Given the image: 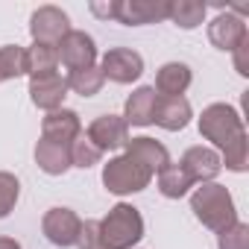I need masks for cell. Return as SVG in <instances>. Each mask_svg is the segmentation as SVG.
Wrapping results in <instances>:
<instances>
[{
    "label": "cell",
    "instance_id": "cell-4",
    "mask_svg": "<svg viewBox=\"0 0 249 249\" xmlns=\"http://www.w3.org/2000/svg\"><path fill=\"white\" fill-rule=\"evenodd\" d=\"M150 182H153V173L129 156H114L103 164V185L114 196L141 194L144 188H150Z\"/></svg>",
    "mask_w": 249,
    "mask_h": 249
},
{
    "label": "cell",
    "instance_id": "cell-20",
    "mask_svg": "<svg viewBox=\"0 0 249 249\" xmlns=\"http://www.w3.org/2000/svg\"><path fill=\"white\" fill-rule=\"evenodd\" d=\"M208 6L202 0H170L167 6V21H173L179 30H196L205 21Z\"/></svg>",
    "mask_w": 249,
    "mask_h": 249
},
{
    "label": "cell",
    "instance_id": "cell-24",
    "mask_svg": "<svg viewBox=\"0 0 249 249\" xmlns=\"http://www.w3.org/2000/svg\"><path fill=\"white\" fill-rule=\"evenodd\" d=\"M18 76H27V50L21 44L0 47V82H9Z\"/></svg>",
    "mask_w": 249,
    "mask_h": 249
},
{
    "label": "cell",
    "instance_id": "cell-11",
    "mask_svg": "<svg viewBox=\"0 0 249 249\" xmlns=\"http://www.w3.org/2000/svg\"><path fill=\"white\" fill-rule=\"evenodd\" d=\"M76 135H82V120L73 108H56V111H47V117L41 120V138L44 141H53V144H62V147H71L76 141Z\"/></svg>",
    "mask_w": 249,
    "mask_h": 249
},
{
    "label": "cell",
    "instance_id": "cell-3",
    "mask_svg": "<svg viewBox=\"0 0 249 249\" xmlns=\"http://www.w3.org/2000/svg\"><path fill=\"white\" fill-rule=\"evenodd\" d=\"M144 237V217L135 205L117 202L100 220V243L103 249H135Z\"/></svg>",
    "mask_w": 249,
    "mask_h": 249
},
{
    "label": "cell",
    "instance_id": "cell-6",
    "mask_svg": "<svg viewBox=\"0 0 249 249\" xmlns=\"http://www.w3.org/2000/svg\"><path fill=\"white\" fill-rule=\"evenodd\" d=\"M71 33V18L59 6H38L30 15V36L33 44H47L59 47V41Z\"/></svg>",
    "mask_w": 249,
    "mask_h": 249
},
{
    "label": "cell",
    "instance_id": "cell-22",
    "mask_svg": "<svg viewBox=\"0 0 249 249\" xmlns=\"http://www.w3.org/2000/svg\"><path fill=\"white\" fill-rule=\"evenodd\" d=\"M191 188H194V182L188 179V173H185L179 164H167V167L159 173V191H161V196H167V199H182V196L191 194Z\"/></svg>",
    "mask_w": 249,
    "mask_h": 249
},
{
    "label": "cell",
    "instance_id": "cell-9",
    "mask_svg": "<svg viewBox=\"0 0 249 249\" xmlns=\"http://www.w3.org/2000/svg\"><path fill=\"white\" fill-rule=\"evenodd\" d=\"M56 50H59V65H65L68 71H82L97 65V44L85 30H71Z\"/></svg>",
    "mask_w": 249,
    "mask_h": 249
},
{
    "label": "cell",
    "instance_id": "cell-17",
    "mask_svg": "<svg viewBox=\"0 0 249 249\" xmlns=\"http://www.w3.org/2000/svg\"><path fill=\"white\" fill-rule=\"evenodd\" d=\"M156 103H159V94L153 85H141L135 88L129 97H126V106H123V120L126 126H150L153 123V111H156Z\"/></svg>",
    "mask_w": 249,
    "mask_h": 249
},
{
    "label": "cell",
    "instance_id": "cell-10",
    "mask_svg": "<svg viewBox=\"0 0 249 249\" xmlns=\"http://www.w3.org/2000/svg\"><path fill=\"white\" fill-rule=\"evenodd\" d=\"M167 6H170V0H117L114 21L126 24V27L159 24V21H167Z\"/></svg>",
    "mask_w": 249,
    "mask_h": 249
},
{
    "label": "cell",
    "instance_id": "cell-23",
    "mask_svg": "<svg viewBox=\"0 0 249 249\" xmlns=\"http://www.w3.org/2000/svg\"><path fill=\"white\" fill-rule=\"evenodd\" d=\"M65 82H68V91H73L79 97H97L106 79H103L100 68L91 65V68H82V71H71Z\"/></svg>",
    "mask_w": 249,
    "mask_h": 249
},
{
    "label": "cell",
    "instance_id": "cell-14",
    "mask_svg": "<svg viewBox=\"0 0 249 249\" xmlns=\"http://www.w3.org/2000/svg\"><path fill=\"white\" fill-rule=\"evenodd\" d=\"M249 33H246V21L243 18H237L234 12H220L211 24H208V41L217 47V50H226V53H231L243 38H246Z\"/></svg>",
    "mask_w": 249,
    "mask_h": 249
},
{
    "label": "cell",
    "instance_id": "cell-27",
    "mask_svg": "<svg viewBox=\"0 0 249 249\" xmlns=\"http://www.w3.org/2000/svg\"><path fill=\"white\" fill-rule=\"evenodd\" d=\"M217 249H249V226L237 220L234 226L217 231Z\"/></svg>",
    "mask_w": 249,
    "mask_h": 249
},
{
    "label": "cell",
    "instance_id": "cell-5",
    "mask_svg": "<svg viewBox=\"0 0 249 249\" xmlns=\"http://www.w3.org/2000/svg\"><path fill=\"white\" fill-rule=\"evenodd\" d=\"M103 79H111L117 85H129L135 79H141L144 73V56L132 47H111L103 53V62L97 65Z\"/></svg>",
    "mask_w": 249,
    "mask_h": 249
},
{
    "label": "cell",
    "instance_id": "cell-31",
    "mask_svg": "<svg viewBox=\"0 0 249 249\" xmlns=\"http://www.w3.org/2000/svg\"><path fill=\"white\" fill-rule=\"evenodd\" d=\"M0 249H21V243L15 237H0Z\"/></svg>",
    "mask_w": 249,
    "mask_h": 249
},
{
    "label": "cell",
    "instance_id": "cell-2",
    "mask_svg": "<svg viewBox=\"0 0 249 249\" xmlns=\"http://www.w3.org/2000/svg\"><path fill=\"white\" fill-rule=\"evenodd\" d=\"M191 211L211 231H223V229H229V226L237 223L234 199H231L229 188L217 185V182H205V185L194 188V194H191Z\"/></svg>",
    "mask_w": 249,
    "mask_h": 249
},
{
    "label": "cell",
    "instance_id": "cell-13",
    "mask_svg": "<svg viewBox=\"0 0 249 249\" xmlns=\"http://www.w3.org/2000/svg\"><path fill=\"white\" fill-rule=\"evenodd\" d=\"M123 156H129V159H135L138 164H144L153 176H159L167 164H173L167 147H164L161 141H156V138H147V135L129 138V144L123 147Z\"/></svg>",
    "mask_w": 249,
    "mask_h": 249
},
{
    "label": "cell",
    "instance_id": "cell-21",
    "mask_svg": "<svg viewBox=\"0 0 249 249\" xmlns=\"http://www.w3.org/2000/svg\"><path fill=\"white\" fill-rule=\"evenodd\" d=\"M50 73H59V50L47 44H33L27 50V76L36 79V76H50Z\"/></svg>",
    "mask_w": 249,
    "mask_h": 249
},
{
    "label": "cell",
    "instance_id": "cell-7",
    "mask_svg": "<svg viewBox=\"0 0 249 249\" xmlns=\"http://www.w3.org/2000/svg\"><path fill=\"white\" fill-rule=\"evenodd\" d=\"M79 229H82L79 214H76L73 208H62V205L50 208V211L44 214V220H41V231H44V237H47L53 246H62V249L76 246Z\"/></svg>",
    "mask_w": 249,
    "mask_h": 249
},
{
    "label": "cell",
    "instance_id": "cell-18",
    "mask_svg": "<svg viewBox=\"0 0 249 249\" xmlns=\"http://www.w3.org/2000/svg\"><path fill=\"white\" fill-rule=\"evenodd\" d=\"M191 82H194V73L185 62H167V65L159 68L153 88H156L159 97H185Z\"/></svg>",
    "mask_w": 249,
    "mask_h": 249
},
{
    "label": "cell",
    "instance_id": "cell-25",
    "mask_svg": "<svg viewBox=\"0 0 249 249\" xmlns=\"http://www.w3.org/2000/svg\"><path fill=\"white\" fill-rule=\"evenodd\" d=\"M68 153H71V167H79V170H88V167H94V164L103 161V150H97V147L88 141L85 132L76 135V141L68 147Z\"/></svg>",
    "mask_w": 249,
    "mask_h": 249
},
{
    "label": "cell",
    "instance_id": "cell-1",
    "mask_svg": "<svg viewBox=\"0 0 249 249\" xmlns=\"http://www.w3.org/2000/svg\"><path fill=\"white\" fill-rule=\"evenodd\" d=\"M199 135L211 141V150H217L220 164L231 173H243L249 167V138L243 117L229 103H211L199 114Z\"/></svg>",
    "mask_w": 249,
    "mask_h": 249
},
{
    "label": "cell",
    "instance_id": "cell-29",
    "mask_svg": "<svg viewBox=\"0 0 249 249\" xmlns=\"http://www.w3.org/2000/svg\"><path fill=\"white\" fill-rule=\"evenodd\" d=\"M231 53H234V71H237L240 76H249V36H246Z\"/></svg>",
    "mask_w": 249,
    "mask_h": 249
},
{
    "label": "cell",
    "instance_id": "cell-8",
    "mask_svg": "<svg viewBox=\"0 0 249 249\" xmlns=\"http://www.w3.org/2000/svg\"><path fill=\"white\" fill-rule=\"evenodd\" d=\"M88 141L97 147V150H123L129 144V126L120 114H100L91 120V126L85 129Z\"/></svg>",
    "mask_w": 249,
    "mask_h": 249
},
{
    "label": "cell",
    "instance_id": "cell-12",
    "mask_svg": "<svg viewBox=\"0 0 249 249\" xmlns=\"http://www.w3.org/2000/svg\"><path fill=\"white\" fill-rule=\"evenodd\" d=\"M179 167L188 173V179H191L194 185L214 182V179H217V173L223 170L217 150H211V147H202V144H199V147H191V150H185V153H182V159H179Z\"/></svg>",
    "mask_w": 249,
    "mask_h": 249
},
{
    "label": "cell",
    "instance_id": "cell-16",
    "mask_svg": "<svg viewBox=\"0 0 249 249\" xmlns=\"http://www.w3.org/2000/svg\"><path fill=\"white\" fill-rule=\"evenodd\" d=\"M194 117V108L185 97H159L156 111H153V123L167 132H182Z\"/></svg>",
    "mask_w": 249,
    "mask_h": 249
},
{
    "label": "cell",
    "instance_id": "cell-26",
    "mask_svg": "<svg viewBox=\"0 0 249 249\" xmlns=\"http://www.w3.org/2000/svg\"><path fill=\"white\" fill-rule=\"evenodd\" d=\"M18 199H21V182H18V176L9 173V170H0V220L15 211Z\"/></svg>",
    "mask_w": 249,
    "mask_h": 249
},
{
    "label": "cell",
    "instance_id": "cell-28",
    "mask_svg": "<svg viewBox=\"0 0 249 249\" xmlns=\"http://www.w3.org/2000/svg\"><path fill=\"white\" fill-rule=\"evenodd\" d=\"M76 249H103L100 243V220H85L76 237Z\"/></svg>",
    "mask_w": 249,
    "mask_h": 249
},
{
    "label": "cell",
    "instance_id": "cell-19",
    "mask_svg": "<svg viewBox=\"0 0 249 249\" xmlns=\"http://www.w3.org/2000/svg\"><path fill=\"white\" fill-rule=\"evenodd\" d=\"M36 164H38V170L47 173V176H62V173L71 170V153H68V147L41 138V141L36 144Z\"/></svg>",
    "mask_w": 249,
    "mask_h": 249
},
{
    "label": "cell",
    "instance_id": "cell-15",
    "mask_svg": "<svg viewBox=\"0 0 249 249\" xmlns=\"http://www.w3.org/2000/svg\"><path fill=\"white\" fill-rule=\"evenodd\" d=\"M65 97H68V82H65L62 73H50V76L30 79V100H33L36 108L56 111V108H62Z\"/></svg>",
    "mask_w": 249,
    "mask_h": 249
},
{
    "label": "cell",
    "instance_id": "cell-30",
    "mask_svg": "<svg viewBox=\"0 0 249 249\" xmlns=\"http://www.w3.org/2000/svg\"><path fill=\"white\" fill-rule=\"evenodd\" d=\"M91 12L103 21H114V12H117V0H108V3H100V0H94L91 3Z\"/></svg>",
    "mask_w": 249,
    "mask_h": 249
}]
</instances>
